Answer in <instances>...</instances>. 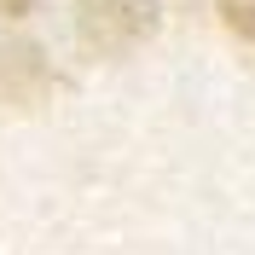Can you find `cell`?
<instances>
[{"instance_id":"obj_1","label":"cell","mask_w":255,"mask_h":255,"mask_svg":"<svg viewBox=\"0 0 255 255\" xmlns=\"http://www.w3.org/2000/svg\"><path fill=\"white\" fill-rule=\"evenodd\" d=\"M76 29L105 58L133 52L157 35V0H76Z\"/></svg>"},{"instance_id":"obj_2","label":"cell","mask_w":255,"mask_h":255,"mask_svg":"<svg viewBox=\"0 0 255 255\" xmlns=\"http://www.w3.org/2000/svg\"><path fill=\"white\" fill-rule=\"evenodd\" d=\"M215 6H221V23L238 41H255V0H215Z\"/></svg>"},{"instance_id":"obj_3","label":"cell","mask_w":255,"mask_h":255,"mask_svg":"<svg viewBox=\"0 0 255 255\" xmlns=\"http://www.w3.org/2000/svg\"><path fill=\"white\" fill-rule=\"evenodd\" d=\"M0 12H6V17H23V12H35V0H0Z\"/></svg>"}]
</instances>
